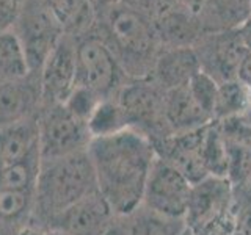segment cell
Returning <instances> with one entry per match:
<instances>
[{
    "instance_id": "1",
    "label": "cell",
    "mask_w": 251,
    "mask_h": 235,
    "mask_svg": "<svg viewBox=\"0 0 251 235\" xmlns=\"http://www.w3.org/2000/svg\"><path fill=\"white\" fill-rule=\"evenodd\" d=\"M88 154L99 191L115 215L129 213L141 206L146 180L155 160L151 141L135 130L126 129L115 135L93 138Z\"/></svg>"
},
{
    "instance_id": "2",
    "label": "cell",
    "mask_w": 251,
    "mask_h": 235,
    "mask_svg": "<svg viewBox=\"0 0 251 235\" xmlns=\"http://www.w3.org/2000/svg\"><path fill=\"white\" fill-rule=\"evenodd\" d=\"M96 33L110 49L129 80L152 75L162 43L155 25L145 14L133 10L126 2L99 10Z\"/></svg>"
},
{
    "instance_id": "3",
    "label": "cell",
    "mask_w": 251,
    "mask_h": 235,
    "mask_svg": "<svg viewBox=\"0 0 251 235\" xmlns=\"http://www.w3.org/2000/svg\"><path fill=\"white\" fill-rule=\"evenodd\" d=\"M98 190L88 149L58 159L41 160L33 215L28 226L46 229L53 216Z\"/></svg>"
},
{
    "instance_id": "4",
    "label": "cell",
    "mask_w": 251,
    "mask_h": 235,
    "mask_svg": "<svg viewBox=\"0 0 251 235\" xmlns=\"http://www.w3.org/2000/svg\"><path fill=\"white\" fill-rule=\"evenodd\" d=\"M75 80L100 99H113L127 83L113 50L96 33L75 39Z\"/></svg>"
},
{
    "instance_id": "5",
    "label": "cell",
    "mask_w": 251,
    "mask_h": 235,
    "mask_svg": "<svg viewBox=\"0 0 251 235\" xmlns=\"http://www.w3.org/2000/svg\"><path fill=\"white\" fill-rule=\"evenodd\" d=\"M163 96L165 91L151 77L127 80L116 96L127 118L129 129L145 135L151 143L173 135L165 119Z\"/></svg>"
},
{
    "instance_id": "6",
    "label": "cell",
    "mask_w": 251,
    "mask_h": 235,
    "mask_svg": "<svg viewBox=\"0 0 251 235\" xmlns=\"http://www.w3.org/2000/svg\"><path fill=\"white\" fill-rule=\"evenodd\" d=\"M38 125L41 160L85 151L93 140L86 122L75 118L63 104L41 108Z\"/></svg>"
},
{
    "instance_id": "7",
    "label": "cell",
    "mask_w": 251,
    "mask_h": 235,
    "mask_svg": "<svg viewBox=\"0 0 251 235\" xmlns=\"http://www.w3.org/2000/svg\"><path fill=\"white\" fill-rule=\"evenodd\" d=\"M13 30L25 52L28 72L39 75L47 57L63 36V30L41 0L33 6H27L25 3L21 19Z\"/></svg>"
},
{
    "instance_id": "8",
    "label": "cell",
    "mask_w": 251,
    "mask_h": 235,
    "mask_svg": "<svg viewBox=\"0 0 251 235\" xmlns=\"http://www.w3.org/2000/svg\"><path fill=\"white\" fill-rule=\"evenodd\" d=\"M192 184L167 162L155 157L143 193V206L167 218L185 215Z\"/></svg>"
},
{
    "instance_id": "9",
    "label": "cell",
    "mask_w": 251,
    "mask_h": 235,
    "mask_svg": "<svg viewBox=\"0 0 251 235\" xmlns=\"http://www.w3.org/2000/svg\"><path fill=\"white\" fill-rule=\"evenodd\" d=\"M193 49L198 55L202 72L220 85L237 80V69L247 49L243 47L237 30L202 33Z\"/></svg>"
},
{
    "instance_id": "10",
    "label": "cell",
    "mask_w": 251,
    "mask_h": 235,
    "mask_svg": "<svg viewBox=\"0 0 251 235\" xmlns=\"http://www.w3.org/2000/svg\"><path fill=\"white\" fill-rule=\"evenodd\" d=\"M113 218L115 212L98 190L53 216L46 231L63 235H105Z\"/></svg>"
},
{
    "instance_id": "11",
    "label": "cell",
    "mask_w": 251,
    "mask_h": 235,
    "mask_svg": "<svg viewBox=\"0 0 251 235\" xmlns=\"http://www.w3.org/2000/svg\"><path fill=\"white\" fill-rule=\"evenodd\" d=\"M43 107L65 104L77 86L75 80V39L63 35L47 57L39 74Z\"/></svg>"
},
{
    "instance_id": "12",
    "label": "cell",
    "mask_w": 251,
    "mask_h": 235,
    "mask_svg": "<svg viewBox=\"0 0 251 235\" xmlns=\"http://www.w3.org/2000/svg\"><path fill=\"white\" fill-rule=\"evenodd\" d=\"M207 125L201 129L173 135L154 141L155 157L176 168L192 185L207 177L202 163V143Z\"/></svg>"
},
{
    "instance_id": "13",
    "label": "cell",
    "mask_w": 251,
    "mask_h": 235,
    "mask_svg": "<svg viewBox=\"0 0 251 235\" xmlns=\"http://www.w3.org/2000/svg\"><path fill=\"white\" fill-rule=\"evenodd\" d=\"M234 187L227 177L207 176L192 185L184 223L190 231H196L212 219L223 215L232 206Z\"/></svg>"
},
{
    "instance_id": "14",
    "label": "cell",
    "mask_w": 251,
    "mask_h": 235,
    "mask_svg": "<svg viewBox=\"0 0 251 235\" xmlns=\"http://www.w3.org/2000/svg\"><path fill=\"white\" fill-rule=\"evenodd\" d=\"M43 107L39 75H27L0 82V127L30 119Z\"/></svg>"
},
{
    "instance_id": "15",
    "label": "cell",
    "mask_w": 251,
    "mask_h": 235,
    "mask_svg": "<svg viewBox=\"0 0 251 235\" xmlns=\"http://www.w3.org/2000/svg\"><path fill=\"white\" fill-rule=\"evenodd\" d=\"M201 70L198 55L193 47L162 49L152 70V82L163 91L185 86Z\"/></svg>"
},
{
    "instance_id": "16",
    "label": "cell",
    "mask_w": 251,
    "mask_h": 235,
    "mask_svg": "<svg viewBox=\"0 0 251 235\" xmlns=\"http://www.w3.org/2000/svg\"><path fill=\"white\" fill-rule=\"evenodd\" d=\"M182 218H167L146 206L124 215H115L105 235H179L185 229Z\"/></svg>"
},
{
    "instance_id": "17",
    "label": "cell",
    "mask_w": 251,
    "mask_h": 235,
    "mask_svg": "<svg viewBox=\"0 0 251 235\" xmlns=\"http://www.w3.org/2000/svg\"><path fill=\"white\" fill-rule=\"evenodd\" d=\"M63 30V35L80 39L96 27L99 10L94 0H41Z\"/></svg>"
},
{
    "instance_id": "18",
    "label": "cell",
    "mask_w": 251,
    "mask_h": 235,
    "mask_svg": "<svg viewBox=\"0 0 251 235\" xmlns=\"http://www.w3.org/2000/svg\"><path fill=\"white\" fill-rule=\"evenodd\" d=\"M163 110L171 133L192 132L214 121L196 104L190 90H188V85L165 91Z\"/></svg>"
},
{
    "instance_id": "19",
    "label": "cell",
    "mask_w": 251,
    "mask_h": 235,
    "mask_svg": "<svg viewBox=\"0 0 251 235\" xmlns=\"http://www.w3.org/2000/svg\"><path fill=\"white\" fill-rule=\"evenodd\" d=\"M154 25L163 49L193 47L204 33L198 16L190 13L180 3L154 21Z\"/></svg>"
},
{
    "instance_id": "20",
    "label": "cell",
    "mask_w": 251,
    "mask_h": 235,
    "mask_svg": "<svg viewBox=\"0 0 251 235\" xmlns=\"http://www.w3.org/2000/svg\"><path fill=\"white\" fill-rule=\"evenodd\" d=\"M39 151L38 116L0 127V160L3 164L24 160Z\"/></svg>"
},
{
    "instance_id": "21",
    "label": "cell",
    "mask_w": 251,
    "mask_h": 235,
    "mask_svg": "<svg viewBox=\"0 0 251 235\" xmlns=\"http://www.w3.org/2000/svg\"><path fill=\"white\" fill-rule=\"evenodd\" d=\"M251 18V0H206L198 14L204 33L237 30Z\"/></svg>"
},
{
    "instance_id": "22",
    "label": "cell",
    "mask_w": 251,
    "mask_h": 235,
    "mask_svg": "<svg viewBox=\"0 0 251 235\" xmlns=\"http://www.w3.org/2000/svg\"><path fill=\"white\" fill-rule=\"evenodd\" d=\"M39 168H41V154H39V151L25 157L24 160L5 164L2 174H0V188L35 193Z\"/></svg>"
},
{
    "instance_id": "23",
    "label": "cell",
    "mask_w": 251,
    "mask_h": 235,
    "mask_svg": "<svg viewBox=\"0 0 251 235\" xmlns=\"http://www.w3.org/2000/svg\"><path fill=\"white\" fill-rule=\"evenodd\" d=\"M86 125H88L91 138L115 135L118 132L129 129L127 118L116 97L102 99L88 118Z\"/></svg>"
},
{
    "instance_id": "24",
    "label": "cell",
    "mask_w": 251,
    "mask_h": 235,
    "mask_svg": "<svg viewBox=\"0 0 251 235\" xmlns=\"http://www.w3.org/2000/svg\"><path fill=\"white\" fill-rule=\"evenodd\" d=\"M202 163L209 176L227 177L229 152H227V144L217 119L207 124L202 143Z\"/></svg>"
},
{
    "instance_id": "25",
    "label": "cell",
    "mask_w": 251,
    "mask_h": 235,
    "mask_svg": "<svg viewBox=\"0 0 251 235\" xmlns=\"http://www.w3.org/2000/svg\"><path fill=\"white\" fill-rule=\"evenodd\" d=\"M28 74L25 52L14 30H0V82Z\"/></svg>"
},
{
    "instance_id": "26",
    "label": "cell",
    "mask_w": 251,
    "mask_h": 235,
    "mask_svg": "<svg viewBox=\"0 0 251 235\" xmlns=\"http://www.w3.org/2000/svg\"><path fill=\"white\" fill-rule=\"evenodd\" d=\"M35 207V193L0 188V221L24 229L30 224Z\"/></svg>"
},
{
    "instance_id": "27",
    "label": "cell",
    "mask_w": 251,
    "mask_h": 235,
    "mask_svg": "<svg viewBox=\"0 0 251 235\" xmlns=\"http://www.w3.org/2000/svg\"><path fill=\"white\" fill-rule=\"evenodd\" d=\"M250 91L239 80L220 83L215 105V119L222 121L231 116H239L248 105Z\"/></svg>"
},
{
    "instance_id": "28",
    "label": "cell",
    "mask_w": 251,
    "mask_h": 235,
    "mask_svg": "<svg viewBox=\"0 0 251 235\" xmlns=\"http://www.w3.org/2000/svg\"><path fill=\"white\" fill-rule=\"evenodd\" d=\"M218 83L207 75L206 72L200 70L198 74L192 77V80L188 82V90H190L193 99L196 100L204 113H207L212 119H215V105L218 97Z\"/></svg>"
},
{
    "instance_id": "29",
    "label": "cell",
    "mask_w": 251,
    "mask_h": 235,
    "mask_svg": "<svg viewBox=\"0 0 251 235\" xmlns=\"http://www.w3.org/2000/svg\"><path fill=\"white\" fill-rule=\"evenodd\" d=\"M100 100L102 99L96 93L82 88V86H75L74 91L69 94V97L66 99V102L63 105H65L75 118L86 122Z\"/></svg>"
},
{
    "instance_id": "30",
    "label": "cell",
    "mask_w": 251,
    "mask_h": 235,
    "mask_svg": "<svg viewBox=\"0 0 251 235\" xmlns=\"http://www.w3.org/2000/svg\"><path fill=\"white\" fill-rule=\"evenodd\" d=\"M193 235H234L235 234V212L234 202L223 215L212 219L210 223L204 224L196 231H192Z\"/></svg>"
},
{
    "instance_id": "31",
    "label": "cell",
    "mask_w": 251,
    "mask_h": 235,
    "mask_svg": "<svg viewBox=\"0 0 251 235\" xmlns=\"http://www.w3.org/2000/svg\"><path fill=\"white\" fill-rule=\"evenodd\" d=\"M124 2L154 22L171 8H175L179 0H124Z\"/></svg>"
},
{
    "instance_id": "32",
    "label": "cell",
    "mask_w": 251,
    "mask_h": 235,
    "mask_svg": "<svg viewBox=\"0 0 251 235\" xmlns=\"http://www.w3.org/2000/svg\"><path fill=\"white\" fill-rule=\"evenodd\" d=\"M25 8V0H0V30H13Z\"/></svg>"
},
{
    "instance_id": "33",
    "label": "cell",
    "mask_w": 251,
    "mask_h": 235,
    "mask_svg": "<svg viewBox=\"0 0 251 235\" xmlns=\"http://www.w3.org/2000/svg\"><path fill=\"white\" fill-rule=\"evenodd\" d=\"M237 80L251 93V50H247L237 69Z\"/></svg>"
},
{
    "instance_id": "34",
    "label": "cell",
    "mask_w": 251,
    "mask_h": 235,
    "mask_svg": "<svg viewBox=\"0 0 251 235\" xmlns=\"http://www.w3.org/2000/svg\"><path fill=\"white\" fill-rule=\"evenodd\" d=\"M237 35L247 50H251V18L237 28Z\"/></svg>"
},
{
    "instance_id": "35",
    "label": "cell",
    "mask_w": 251,
    "mask_h": 235,
    "mask_svg": "<svg viewBox=\"0 0 251 235\" xmlns=\"http://www.w3.org/2000/svg\"><path fill=\"white\" fill-rule=\"evenodd\" d=\"M179 3L182 5L184 8H187L190 13L198 16L200 11L202 10L204 3H206V0H179Z\"/></svg>"
},
{
    "instance_id": "36",
    "label": "cell",
    "mask_w": 251,
    "mask_h": 235,
    "mask_svg": "<svg viewBox=\"0 0 251 235\" xmlns=\"http://www.w3.org/2000/svg\"><path fill=\"white\" fill-rule=\"evenodd\" d=\"M124 0H94V3H96L98 10H104V8H108V6H113V5H118V3H123Z\"/></svg>"
},
{
    "instance_id": "37",
    "label": "cell",
    "mask_w": 251,
    "mask_h": 235,
    "mask_svg": "<svg viewBox=\"0 0 251 235\" xmlns=\"http://www.w3.org/2000/svg\"><path fill=\"white\" fill-rule=\"evenodd\" d=\"M179 235H193V234H192V231H190V229H188V227H185V229H184L182 232H180Z\"/></svg>"
}]
</instances>
